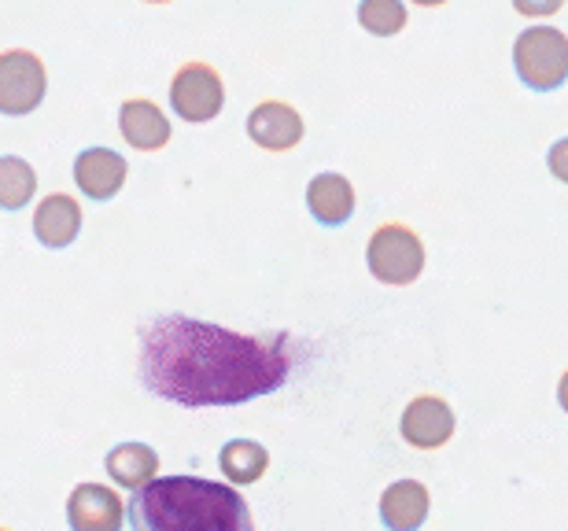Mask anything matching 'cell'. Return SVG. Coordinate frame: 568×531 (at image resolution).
<instances>
[{"instance_id":"obj_1","label":"cell","mask_w":568,"mask_h":531,"mask_svg":"<svg viewBox=\"0 0 568 531\" xmlns=\"http://www.w3.org/2000/svg\"><path fill=\"white\" fill-rule=\"evenodd\" d=\"M141 384L166 402L244 406L274 395L295 369V340L288 333L247 336L222 325L166 314L141 329Z\"/></svg>"},{"instance_id":"obj_2","label":"cell","mask_w":568,"mask_h":531,"mask_svg":"<svg viewBox=\"0 0 568 531\" xmlns=\"http://www.w3.org/2000/svg\"><path fill=\"white\" fill-rule=\"evenodd\" d=\"M133 531H255L241 491L203 477H159L126 502Z\"/></svg>"},{"instance_id":"obj_3","label":"cell","mask_w":568,"mask_h":531,"mask_svg":"<svg viewBox=\"0 0 568 531\" xmlns=\"http://www.w3.org/2000/svg\"><path fill=\"white\" fill-rule=\"evenodd\" d=\"M514 67L531 93H554L568 82V38L554 27H528L514 41Z\"/></svg>"},{"instance_id":"obj_4","label":"cell","mask_w":568,"mask_h":531,"mask_svg":"<svg viewBox=\"0 0 568 531\" xmlns=\"http://www.w3.org/2000/svg\"><path fill=\"white\" fill-rule=\"evenodd\" d=\"M366 266L381 285L406 288L422 277L425 269V244L410 225L388 222L381 229H373L369 247H366Z\"/></svg>"},{"instance_id":"obj_5","label":"cell","mask_w":568,"mask_h":531,"mask_svg":"<svg viewBox=\"0 0 568 531\" xmlns=\"http://www.w3.org/2000/svg\"><path fill=\"white\" fill-rule=\"evenodd\" d=\"M170 108L181 122H211L225 108V85L211 63H185L178 67L170 82Z\"/></svg>"},{"instance_id":"obj_6","label":"cell","mask_w":568,"mask_h":531,"mask_svg":"<svg viewBox=\"0 0 568 531\" xmlns=\"http://www.w3.org/2000/svg\"><path fill=\"white\" fill-rule=\"evenodd\" d=\"M44 89H49V74L44 63L27 49H8L0 55V111L11 119L30 115L41 108Z\"/></svg>"},{"instance_id":"obj_7","label":"cell","mask_w":568,"mask_h":531,"mask_svg":"<svg viewBox=\"0 0 568 531\" xmlns=\"http://www.w3.org/2000/svg\"><path fill=\"white\" fill-rule=\"evenodd\" d=\"M122 521H130L126 502L104 483H78L71 499H67L71 531H122Z\"/></svg>"},{"instance_id":"obj_8","label":"cell","mask_w":568,"mask_h":531,"mask_svg":"<svg viewBox=\"0 0 568 531\" xmlns=\"http://www.w3.org/2000/svg\"><path fill=\"white\" fill-rule=\"evenodd\" d=\"M399 432L417 450H436L454 436V410L439 395H417V399L403 410Z\"/></svg>"},{"instance_id":"obj_9","label":"cell","mask_w":568,"mask_h":531,"mask_svg":"<svg viewBox=\"0 0 568 531\" xmlns=\"http://www.w3.org/2000/svg\"><path fill=\"white\" fill-rule=\"evenodd\" d=\"M303 115L284 100H263L247 115V137L266 152H292L303 141Z\"/></svg>"},{"instance_id":"obj_10","label":"cell","mask_w":568,"mask_h":531,"mask_svg":"<svg viewBox=\"0 0 568 531\" xmlns=\"http://www.w3.org/2000/svg\"><path fill=\"white\" fill-rule=\"evenodd\" d=\"M126 174H130L126 160L111 149H85V152H78V160H74L78 188L97 203L115 200L119 188L126 185Z\"/></svg>"},{"instance_id":"obj_11","label":"cell","mask_w":568,"mask_h":531,"mask_svg":"<svg viewBox=\"0 0 568 531\" xmlns=\"http://www.w3.org/2000/svg\"><path fill=\"white\" fill-rule=\"evenodd\" d=\"M78 233H82V203L74 196L52 192V196H44L38 203V211H33V236L44 247H52V252L71 247L78 241Z\"/></svg>"},{"instance_id":"obj_12","label":"cell","mask_w":568,"mask_h":531,"mask_svg":"<svg viewBox=\"0 0 568 531\" xmlns=\"http://www.w3.org/2000/svg\"><path fill=\"white\" fill-rule=\"evenodd\" d=\"M119 130L126 137L130 149L138 152H159L170 141V122L163 115V108L155 100H126L119 108Z\"/></svg>"},{"instance_id":"obj_13","label":"cell","mask_w":568,"mask_h":531,"mask_svg":"<svg viewBox=\"0 0 568 531\" xmlns=\"http://www.w3.org/2000/svg\"><path fill=\"white\" fill-rule=\"evenodd\" d=\"M428 488L422 480H395L381 494V521L388 531H417L428 521Z\"/></svg>"},{"instance_id":"obj_14","label":"cell","mask_w":568,"mask_h":531,"mask_svg":"<svg viewBox=\"0 0 568 531\" xmlns=\"http://www.w3.org/2000/svg\"><path fill=\"white\" fill-rule=\"evenodd\" d=\"M306 207L322 225L336 229V225L351 222L355 214V185L344 174H317L311 185H306Z\"/></svg>"},{"instance_id":"obj_15","label":"cell","mask_w":568,"mask_h":531,"mask_svg":"<svg viewBox=\"0 0 568 531\" xmlns=\"http://www.w3.org/2000/svg\"><path fill=\"white\" fill-rule=\"evenodd\" d=\"M108 477L119 483V488L141 491L159 477V455L148 443H119L111 447L108 455Z\"/></svg>"},{"instance_id":"obj_16","label":"cell","mask_w":568,"mask_h":531,"mask_svg":"<svg viewBox=\"0 0 568 531\" xmlns=\"http://www.w3.org/2000/svg\"><path fill=\"white\" fill-rule=\"evenodd\" d=\"M219 469L225 480L236 483V488H247V483H258L266 477L270 455L263 443H255V439H230L219 455Z\"/></svg>"},{"instance_id":"obj_17","label":"cell","mask_w":568,"mask_h":531,"mask_svg":"<svg viewBox=\"0 0 568 531\" xmlns=\"http://www.w3.org/2000/svg\"><path fill=\"white\" fill-rule=\"evenodd\" d=\"M33 192H38V174H33V166L22 163L19 155H4V160H0V207L22 211Z\"/></svg>"},{"instance_id":"obj_18","label":"cell","mask_w":568,"mask_h":531,"mask_svg":"<svg viewBox=\"0 0 568 531\" xmlns=\"http://www.w3.org/2000/svg\"><path fill=\"white\" fill-rule=\"evenodd\" d=\"M358 22L373 38H395L406 27V4L403 0H362Z\"/></svg>"},{"instance_id":"obj_19","label":"cell","mask_w":568,"mask_h":531,"mask_svg":"<svg viewBox=\"0 0 568 531\" xmlns=\"http://www.w3.org/2000/svg\"><path fill=\"white\" fill-rule=\"evenodd\" d=\"M565 0H514V8L520 11L525 19H547V16H558Z\"/></svg>"},{"instance_id":"obj_20","label":"cell","mask_w":568,"mask_h":531,"mask_svg":"<svg viewBox=\"0 0 568 531\" xmlns=\"http://www.w3.org/2000/svg\"><path fill=\"white\" fill-rule=\"evenodd\" d=\"M547 166H550V174H554V177L565 181V185H568V137H561V141H554V144H550Z\"/></svg>"},{"instance_id":"obj_21","label":"cell","mask_w":568,"mask_h":531,"mask_svg":"<svg viewBox=\"0 0 568 531\" xmlns=\"http://www.w3.org/2000/svg\"><path fill=\"white\" fill-rule=\"evenodd\" d=\"M558 402H561V410L568 413V369L561 372V380H558Z\"/></svg>"},{"instance_id":"obj_22","label":"cell","mask_w":568,"mask_h":531,"mask_svg":"<svg viewBox=\"0 0 568 531\" xmlns=\"http://www.w3.org/2000/svg\"><path fill=\"white\" fill-rule=\"evenodd\" d=\"M414 4H422V8H439V4H447V0H414Z\"/></svg>"},{"instance_id":"obj_23","label":"cell","mask_w":568,"mask_h":531,"mask_svg":"<svg viewBox=\"0 0 568 531\" xmlns=\"http://www.w3.org/2000/svg\"><path fill=\"white\" fill-rule=\"evenodd\" d=\"M144 4H170V0H144Z\"/></svg>"}]
</instances>
